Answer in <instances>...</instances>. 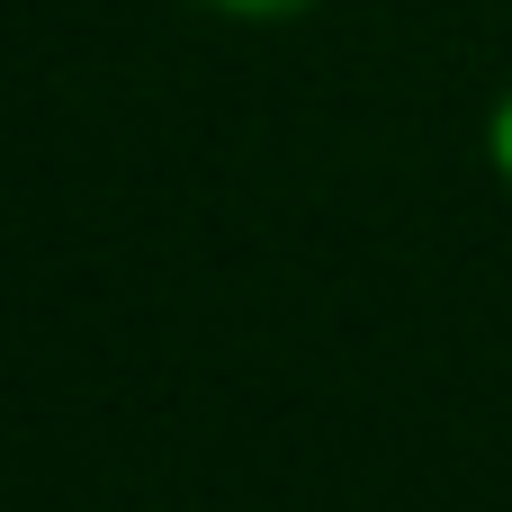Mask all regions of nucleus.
Listing matches in <instances>:
<instances>
[{"mask_svg": "<svg viewBox=\"0 0 512 512\" xmlns=\"http://www.w3.org/2000/svg\"><path fill=\"white\" fill-rule=\"evenodd\" d=\"M198 9H216V18H306L315 0H198Z\"/></svg>", "mask_w": 512, "mask_h": 512, "instance_id": "1", "label": "nucleus"}, {"mask_svg": "<svg viewBox=\"0 0 512 512\" xmlns=\"http://www.w3.org/2000/svg\"><path fill=\"white\" fill-rule=\"evenodd\" d=\"M486 153H495V171L512 180V90L495 99V126H486Z\"/></svg>", "mask_w": 512, "mask_h": 512, "instance_id": "2", "label": "nucleus"}]
</instances>
